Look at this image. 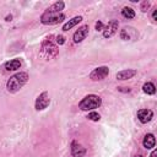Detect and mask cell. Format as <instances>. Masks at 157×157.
Masks as SVG:
<instances>
[{"instance_id": "obj_8", "label": "cell", "mask_w": 157, "mask_h": 157, "mask_svg": "<svg viewBox=\"0 0 157 157\" xmlns=\"http://www.w3.org/2000/svg\"><path fill=\"white\" fill-rule=\"evenodd\" d=\"M88 29H90L88 25H83V26L78 27V29L72 36L74 43H81L83 39H86V37L88 36Z\"/></svg>"}, {"instance_id": "obj_19", "label": "cell", "mask_w": 157, "mask_h": 157, "mask_svg": "<svg viewBox=\"0 0 157 157\" xmlns=\"http://www.w3.org/2000/svg\"><path fill=\"white\" fill-rule=\"evenodd\" d=\"M94 27H96V31H103L104 25H103V22H102V21H97V22H96V25H94Z\"/></svg>"}, {"instance_id": "obj_12", "label": "cell", "mask_w": 157, "mask_h": 157, "mask_svg": "<svg viewBox=\"0 0 157 157\" xmlns=\"http://www.w3.org/2000/svg\"><path fill=\"white\" fill-rule=\"evenodd\" d=\"M142 145L146 150H151L155 147L156 145V139H155V135L153 134H146L144 140H142Z\"/></svg>"}, {"instance_id": "obj_5", "label": "cell", "mask_w": 157, "mask_h": 157, "mask_svg": "<svg viewBox=\"0 0 157 157\" xmlns=\"http://www.w3.org/2000/svg\"><path fill=\"white\" fill-rule=\"evenodd\" d=\"M108 75H109V67L108 66H98L91 71L90 78L92 81H101V80L105 78Z\"/></svg>"}, {"instance_id": "obj_23", "label": "cell", "mask_w": 157, "mask_h": 157, "mask_svg": "<svg viewBox=\"0 0 157 157\" xmlns=\"http://www.w3.org/2000/svg\"><path fill=\"white\" fill-rule=\"evenodd\" d=\"M156 155H157V150H153V151L151 152V155H150V157H156Z\"/></svg>"}, {"instance_id": "obj_14", "label": "cell", "mask_w": 157, "mask_h": 157, "mask_svg": "<svg viewBox=\"0 0 157 157\" xmlns=\"http://www.w3.org/2000/svg\"><path fill=\"white\" fill-rule=\"evenodd\" d=\"M83 18H82V16H75V17H72L71 20H69L66 23H64V26H63V31H69V29H71L72 27H75L77 23H80L81 21H82Z\"/></svg>"}, {"instance_id": "obj_21", "label": "cell", "mask_w": 157, "mask_h": 157, "mask_svg": "<svg viewBox=\"0 0 157 157\" xmlns=\"http://www.w3.org/2000/svg\"><path fill=\"white\" fill-rule=\"evenodd\" d=\"M148 6H150V2H148V1H145V2H142L141 10H142V11H146V9H148Z\"/></svg>"}, {"instance_id": "obj_22", "label": "cell", "mask_w": 157, "mask_h": 157, "mask_svg": "<svg viewBox=\"0 0 157 157\" xmlns=\"http://www.w3.org/2000/svg\"><path fill=\"white\" fill-rule=\"evenodd\" d=\"M152 20L153 21H157V10H153V12H152Z\"/></svg>"}, {"instance_id": "obj_9", "label": "cell", "mask_w": 157, "mask_h": 157, "mask_svg": "<svg viewBox=\"0 0 157 157\" xmlns=\"http://www.w3.org/2000/svg\"><path fill=\"white\" fill-rule=\"evenodd\" d=\"M153 118V112L151 109H140L137 112V119L142 124H147Z\"/></svg>"}, {"instance_id": "obj_7", "label": "cell", "mask_w": 157, "mask_h": 157, "mask_svg": "<svg viewBox=\"0 0 157 157\" xmlns=\"http://www.w3.org/2000/svg\"><path fill=\"white\" fill-rule=\"evenodd\" d=\"M139 37V32L134 27H124L120 31V38L123 40H135Z\"/></svg>"}, {"instance_id": "obj_10", "label": "cell", "mask_w": 157, "mask_h": 157, "mask_svg": "<svg viewBox=\"0 0 157 157\" xmlns=\"http://www.w3.org/2000/svg\"><path fill=\"white\" fill-rule=\"evenodd\" d=\"M86 153L85 147H82L77 141H72L71 142V155L74 157H83Z\"/></svg>"}, {"instance_id": "obj_13", "label": "cell", "mask_w": 157, "mask_h": 157, "mask_svg": "<svg viewBox=\"0 0 157 157\" xmlns=\"http://www.w3.org/2000/svg\"><path fill=\"white\" fill-rule=\"evenodd\" d=\"M21 67V60L20 59H12L10 61H6L4 64V69L6 71H15Z\"/></svg>"}, {"instance_id": "obj_25", "label": "cell", "mask_w": 157, "mask_h": 157, "mask_svg": "<svg viewBox=\"0 0 157 157\" xmlns=\"http://www.w3.org/2000/svg\"><path fill=\"white\" fill-rule=\"evenodd\" d=\"M135 157H142V156H141V155H136Z\"/></svg>"}, {"instance_id": "obj_24", "label": "cell", "mask_w": 157, "mask_h": 157, "mask_svg": "<svg viewBox=\"0 0 157 157\" xmlns=\"http://www.w3.org/2000/svg\"><path fill=\"white\" fill-rule=\"evenodd\" d=\"M11 18H12V16L10 15V16H7V17H6V21H11Z\"/></svg>"}, {"instance_id": "obj_2", "label": "cell", "mask_w": 157, "mask_h": 157, "mask_svg": "<svg viewBox=\"0 0 157 157\" xmlns=\"http://www.w3.org/2000/svg\"><path fill=\"white\" fill-rule=\"evenodd\" d=\"M102 104V98L97 94H88L86 97H83L80 103H78V108L83 112H92L97 108H99Z\"/></svg>"}, {"instance_id": "obj_18", "label": "cell", "mask_w": 157, "mask_h": 157, "mask_svg": "<svg viewBox=\"0 0 157 157\" xmlns=\"http://www.w3.org/2000/svg\"><path fill=\"white\" fill-rule=\"evenodd\" d=\"M87 119H88V120H92V121H98V120L101 119V115H99L97 112L92 110V112H90V113H88Z\"/></svg>"}, {"instance_id": "obj_20", "label": "cell", "mask_w": 157, "mask_h": 157, "mask_svg": "<svg viewBox=\"0 0 157 157\" xmlns=\"http://www.w3.org/2000/svg\"><path fill=\"white\" fill-rule=\"evenodd\" d=\"M56 43H58L59 45L64 44V43H65V37H64V36H61V34L56 36Z\"/></svg>"}, {"instance_id": "obj_17", "label": "cell", "mask_w": 157, "mask_h": 157, "mask_svg": "<svg viewBox=\"0 0 157 157\" xmlns=\"http://www.w3.org/2000/svg\"><path fill=\"white\" fill-rule=\"evenodd\" d=\"M121 16L125 17V18H128V20H131V18L135 17V11H134V9H131V7L125 6V7H123V10H121Z\"/></svg>"}, {"instance_id": "obj_11", "label": "cell", "mask_w": 157, "mask_h": 157, "mask_svg": "<svg viewBox=\"0 0 157 157\" xmlns=\"http://www.w3.org/2000/svg\"><path fill=\"white\" fill-rule=\"evenodd\" d=\"M136 70H134V69H125V70H121V71H119V72H117V75H115V77H117V80H129V78H131V77H134L135 75H136Z\"/></svg>"}, {"instance_id": "obj_15", "label": "cell", "mask_w": 157, "mask_h": 157, "mask_svg": "<svg viewBox=\"0 0 157 157\" xmlns=\"http://www.w3.org/2000/svg\"><path fill=\"white\" fill-rule=\"evenodd\" d=\"M64 7H65V2L64 1H56L52 6H49L47 9V11H49V12H60L61 10H64Z\"/></svg>"}, {"instance_id": "obj_16", "label": "cell", "mask_w": 157, "mask_h": 157, "mask_svg": "<svg viewBox=\"0 0 157 157\" xmlns=\"http://www.w3.org/2000/svg\"><path fill=\"white\" fill-rule=\"evenodd\" d=\"M142 91H144L146 94H148V96L155 94V93H156V86H155L152 82H145L144 86H142Z\"/></svg>"}, {"instance_id": "obj_6", "label": "cell", "mask_w": 157, "mask_h": 157, "mask_svg": "<svg viewBox=\"0 0 157 157\" xmlns=\"http://www.w3.org/2000/svg\"><path fill=\"white\" fill-rule=\"evenodd\" d=\"M118 27H119L118 20H110V21L108 22V25L103 28V37H104V38H110V37H113V36L117 33Z\"/></svg>"}, {"instance_id": "obj_3", "label": "cell", "mask_w": 157, "mask_h": 157, "mask_svg": "<svg viewBox=\"0 0 157 157\" xmlns=\"http://www.w3.org/2000/svg\"><path fill=\"white\" fill-rule=\"evenodd\" d=\"M65 20V15L63 12H49L45 11L40 16V22L43 25H56Z\"/></svg>"}, {"instance_id": "obj_4", "label": "cell", "mask_w": 157, "mask_h": 157, "mask_svg": "<svg viewBox=\"0 0 157 157\" xmlns=\"http://www.w3.org/2000/svg\"><path fill=\"white\" fill-rule=\"evenodd\" d=\"M50 104V98H49V93L47 91H43L34 102V108L36 110H44L48 105Z\"/></svg>"}, {"instance_id": "obj_1", "label": "cell", "mask_w": 157, "mask_h": 157, "mask_svg": "<svg viewBox=\"0 0 157 157\" xmlns=\"http://www.w3.org/2000/svg\"><path fill=\"white\" fill-rule=\"evenodd\" d=\"M27 81H28V74L27 72H17L7 80L6 90L11 93H16L27 83Z\"/></svg>"}]
</instances>
